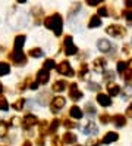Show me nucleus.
<instances>
[{
  "label": "nucleus",
  "mask_w": 132,
  "mask_h": 146,
  "mask_svg": "<svg viewBox=\"0 0 132 146\" xmlns=\"http://www.w3.org/2000/svg\"><path fill=\"white\" fill-rule=\"evenodd\" d=\"M44 25H46V28L49 30H53L55 34L59 37L62 34V27H63V19H62V16L59 13H55L51 16H47L46 19H44Z\"/></svg>",
  "instance_id": "nucleus-1"
},
{
  "label": "nucleus",
  "mask_w": 132,
  "mask_h": 146,
  "mask_svg": "<svg viewBox=\"0 0 132 146\" xmlns=\"http://www.w3.org/2000/svg\"><path fill=\"white\" fill-rule=\"evenodd\" d=\"M106 33L109 34V36H112V37H118V38H120V37H123L126 34V30L122 27V25H118V24H113V25H109L107 28H106Z\"/></svg>",
  "instance_id": "nucleus-2"
},
{
  "label": "nucleus",
  "mask_w": 132,
  "mask_h": 146,
  "mask_svg": "<svg viewBox=\"0 0 132 146\" xmlns=\"http://www.w3.org/2000/svg\"><path fill=\"white\" fill-rule=\"evenodd\" d=\"M63 44H65V53L68 56H72V55H76L78 52V49L76 46L74 44V40L70 36H65V41H63Z\"/></svg>",
  "instance_id": "nucleus-3"
},
{
  "label": "nucleus",
  "mask_w": 132,
  "mask_h": 146,
  "mask_svg": "<svg viewBox=\"0 0 132 146\" xmlns=\"http://www.w3.org/2000/svg\"><path fill=\"white\" fill-rule=\"evenodd\" d=\"M57 72L62 74V75H66V77H74L75 75V71L72 70V66H70V64L68 61H63L62 64H59Z\"/></svg>",
  "instance_id": "nucleus-4"
},
{
  "label": "nucleus",
  "mask_w": 132,
  "mask_h": 146,
  "mask_svg": "<svg viewBox=\"0 0 132 146\" xmlns=\"http://www.w3.org/2000/svg\"><path fill=\"white\" fill-rule=\"evenodd\" d=\"M9 59L13 61V64L18 65V66H24L26 64V56L22 52H13V53H11V55H9Z\"/></svg>",
  "instance_id": "nucleus-5"
},
{
  "label": "nucleus",
  "mask_w": 132,
  "mask_h": 146,
  "mask_svg": "<svg viewBox=\"0 0 132 146\" xmlns=\"http://www.w3.org/2000/svg\"><path fill=\"white\" fill-rule=\"evenodd\" d=\"M66 104V100L63 96H56L55 99L51 100V104H50V109H51V112H59V111L65 106Z\"/></svg>",
  "instance_id": "nucleus-6"
},
{
  "label": "nucleus",
  "mask_w": 132,
  "mask_h": 146,
  "mask_svg": "<svg viewBox=\"0 0 132 146\" xmlns=\"http://www.w3.org/2000/svg\"><path fill=\"white\" fill-rule=\"evenodd\" d=\"M37 123H38V118L35 117V115H32V114H26L22 118V127L25 128V130H30V128L34 127Z\"/></svg>",
  "instance_id": "nucleus-7"
},
{
  "label": "nucleus",
  "mask_w": 132,
  "mask_h": 146,
  "mask_svg": "<svg viewBox=\"0 0 132 146\" xmlns=\"http://www.w3.org/2000/svg\"><path fill=\"white\" fill-rule=\"evenodd\" d=\"M69 96H70V99H72V100H76V102L82 99V92H79V90H78V87H76V84H75V83L70 84Z\"/></svg>",
  "instance_id": "nucleus-8"
},
{
  "label": "nucleus",
  "mask_w": 132,
  "mask_h": 146,
  "mask_svg": "<svg viewBox=\"0 0 132 146\" xmlns=\"http://www.w3.org/2000/svg\"><path fill=\"white\" fill-rule=\"evenodd\" d=\"M50 80V74L46 70H40L37 72V83L38 84H47Z\"/></svg>",
  "instance_id": "nucleus-9"
},
{
  "label": "nucleus",
  "mask_w": 132,
  "mask_h": 146,
  "mask_svg": "<svg viewBox=\"0 0 132 146\" xmlns=\"http://www.w3.org/2000/svg\"><path fill=\"white\" fill-rule=\"evenodd\" d=\"M25 44V36H16L15 43H13V52H22V47Z\"/></svg>",
  "instance_id": "nucleus-10"
},
{
  "label": "nucleus",
  "mask_w": 132,
  "mask_h": 146,
  "mask_svg": "<svg viewBox=\"0 0 132 146\" xmlns=\"http://www.w3.org/2000/svg\"><path fill=\"white\" fill-rule=\"evenodd\" d=\"M97 102L101 105V106H110L112 105V99L109 94H104V93H99L97 94Z\"/></svg>",
  "instance_id": "nucleus-11"
},
{
  "label": "nucleus",
  "mask_w": 132,
  "mask_h": 146,
  "mask_svg": "<svg viewBox=\"0 0 132 146\" xmlns=\"http://www.w3.org/2000/svg\"><path fill=\"white\" fill-rule=\"evenodd\" d=\"M118 139H119V134H118L116 131H109L107 134L103 137L101 143H104V145H110V143H113V142H116Z\"/></svg>",
  "instance_id": "nucleus-12"
},
{
  "label": "nucleus",
  "mask_w": 132,
  "mask_h": 146,
  "mask_svg": "<svg viewBox=\"0 0 132 146\" xmlns=\"http://www.w3.org/2000/svg\"><path fill=\"white\" fill-rule=\"evenodd\" d=\"M97 47H99V50H101V52L107 53L109 50L112 49V44H110V41H109V40L101 38V40H99V41H97Z\"/></svg>",
  "instance_id": "nucleus-13"
},
{
  "label": "nucleus",
  "mask_w": 132,
  "mask_h": 146,
  "mask_svg": "<svg viewBox=\"0 0 132 146\" xmlns=\"http://www.w3.org/2000/svg\"><path fill=\"white\" fill-rule=\"evenodd\" d=\"M112 121H113V124L116 125V127H123V125H126V118L123 117V115H120V114H116L113 118H112Z\"/></svg>",
  "instance_id": "nucleus-14"
},
{
  "label": "nucleus",
  "mask_w": 132,
  "mask_h": 146,
  "mask_svg": "<svg viewBox=\"0 0 132 146\" xmlns=\"http://www.w3.org/2000/svg\"><path fill=\"white\" fill-rule=\"evenodd\" d=\"M68 87V83L65 81V80H57V81H55V84H53V92H63L65 89Z\"/></svg>",
  "instance_id": "nucleus-15"
},
{
  "label": "nucleus",
  "mask_w": 132,
  "mask_h": 146,
  "mask_svg": "<svg viewBox=\"0 0 132 146\" xmlns=\"http://www.w3.org/2000/svg\"><path fill=\"white\" fill-rule=\"evenodd\" d=\"M69 115L72 118H75V119H81L82 118V111H81V108H78L76 105H74L72 108L69 109Z\"/></svg>",
  "instance_id": "nucleus-16"
},
{
  "label": "nucleus",
  "mask_w": 132,
  "mask_h": 146,
  "mask_svg": "<svg viewBox=\"0 0 132 146\" xmlns=\"http://www.w3.org/2000/svg\"><path fill=\"white\" fill-rule=\"evenodd\" d=\"M106 64H107V62H106V59H104V58H97L95 61H94V70L101 72V71L104 70Z\"/></svg>",
  "instance_id": "nucleus-17"
},
{
  "label": "nucleus",
  "mask_w": 132,
  "mask_h": 146,
  "mask_svg": "<svg viewBox=\"0 0 132 146\" xmlns=\"http://www.w3.org/2000/svg\"><path fill=\"white\" fill-rule=\"evenodd\" d=\"M31 12H32V16L35 18V22L40 24V21L43 18V9H41V7H38V6H35V7H32V9H31Z\"/></svg>",
  "instance_id": "nucleus-18"
},
{
  "label": "nucleus",
  "mask_w": 132,
  "mask_h": 146,
  "mask_svg": "<svg viewBox=\"0 0 132 146\" xmlns=\"http://www.w3.org/2000/svg\"><path fill=\"white\" fill-rule=\"evenodd\" d=\"M101 25V18L99 15H94V16H91V19H90V22H88V27L90 28H97V27H100Z\"/></svg>",
  "instance_id": "nucleus-19"
},
{
  "label": "nucleus",
  "mask_w": 132,
  "mask_h": 146,
  "mask_svg": "<svg viewBox=\"0 0 132 146\" xmlns=\"http://www.w3.org/2000/svg\"><path fill=\"white\" fill-rule=\"evenodd\" d=\"M107 92H109V96H118V94L120 93V87L118 84H109L107 86Z\"/></svg>",
  "instance_id": "nucleus-20"
},
{
  "label": "nucleus",
  "mask_w": 132,
  "mask_h": 146,
  "mask_svg": "<svg viewBox=\"0 0 132 146\" xmlns=\"http://www.w3.org/2000/svg\"><path fill=\"white\" fill-rule=\"evenodd\" d=\"M63 143H76V134L72 131H66L63 134Z\"/></svg>",
  "instance_id": "nucleus-21"
},
{
  "label": "nucleus",
  "mask_w": 132,
  "mask_h": 146,
  "mask_svg": "<svg viewBox=\"0 0 132 146\" xmlns=\"http://www.w3.org/2000/svg\"><path fill=\"white\" fill-rule=\"evenodd\" d=\"M84 133L85 134H94V133H97V125L93 121H88V124L84 127Z\"/></svg>",
  "instance_id": "nucleus-22"
},
{
  "label": "nucleus",
  "mask_w": 132,
  "mask_h": 146,
  "mask_svg": "<svg viewBox=\"0 0 132 146\" xmlns=\"http://www.w3.org/2000/svg\"><path fill=\"white\" fill-rule=\"evenodd\" d=\"M9 72H11V65L6 62H0V77L7 75Z\"/></svg>",
  "instance_id": "nucleus-23"
},
{
  "label": "nucleus",
  "mask_w": 132,
  "mask_h": 146,
  "mask_svg": "<svg viewBox=\"0 0 132 146\" xmlns=\"http://www.w3.org/2000/svg\"><path fill=\"white\" fill-rule=\"evenodd\" d=\"M122 93H123V98H125V99L132 98V84H126L125 87H123Z\"/></svg>",
  "instance_id": "nucleus-24"
},
{
  "label": "nucleus",
  "mask_w": 132,
  "mask_h": 146,
  "mask_svg": "<svg viewBox=\"0 0 132 146\" xmlns=\"http://www.w3.org/2000/svg\"><path fill=\"white\" fill-rule=\"evenodd\" d=\"M55 61H53V59H46V61H44V68L43 70H46V71H49V70H53V68H55Z\"/></svg>",
  "instance_id": "nucleus-25"
},
{
  "label": "nucleus",
  "mask_w": 132,
  "mask_h": 146,
  "mask_svg": "<svg viewBox=\"0 0 132 146\" xmlns=\"http://www.w3.org/2000/svg\"><path fill=\"white\" fill-rule=\"evenodd\" d=\"M24 105H25V99H18L15 104H13V109L15 111H21V109H24Z\"/></svg>",
  "instance_id": "nucleus-26"
},
{
  "label": "nucleus",
  "mask_w": 132,
  "mask_h": 146,
  "mask_svg": "<svg viewBox=\"0 0 132 146\" xmlns=\"http://www.w3.org/2000/svg\"><path fill=\"white\" fill-rule=\"evenodd\" d=\"M30 56H32V58H40V56H43V50L38 49V47H34V49L30 50Z\"/></svg>",
  "instance_id": "nucleus-27"
},
{
  "label": "nucleus",
  "mask_w": 132,
  "mask_h": 146,
  "mask_svg": "<svg viewBox=\"0 0 132 146\" xmlns=\"http://www.w3.org/2000/svg\"><path fill=\"white\" fill-rule=\"evenodd\" d=\"M59 119H53V123L50 124V128H49V133H53L55 134L56 131H57V128H59Z\"/></svg>",
  "instance_id": "nucleus-28"
},
{
  "label": "nucleus",
  "mask_w": 132,
  "mask_h": 146,
  "mask_svg": "<svg viewBox=\"0 0 132 146\" xmlns=\"http://www.w3.org/2000/svg\"><path fill=\"white\" fill-rule=\"evenodd\" d=\"M9 109V104L5 96H0V111H7Z\"/></svg>",
  "instance_id": "nucleus-29"
},
{
  "label": "nucleus",
  "mask_w": 132,
  "mask_h": 146,
  "mask_svg": "<svg viewBox=\"0 0 132 146\" xmlns=\"http://www.w3.org/2000/svg\"><path fill=\"white\" fill-rule=\"evenodd\" d=\"M85 111H87V114H90V115L95 114V108H94L93 104H90V102H87V104H85Z\"/></svg>",
  "instance_id": "nucleus-30"
},
{
  "label": "nucleus",
  "mask_w": 132,
  "mask_h": 146,
  "mask_svg": "<svg viewBox=\"0 0 132 146\" xmlns=\"http://www.w3.org/2000/svg\"><path fill=\"white\" fill-rule=\"evenodd\" d=\"M118 71L122 72V75L126 72V62H123V61H119L118 62Z\"/></svg>",
  "instance_id": "nucleus-31"
},
{
  "label": "nucleus",
  "mask_w": 132,
  "mask_h": 146,
  "mask_svg": "<svg viewBox=\"0 0 132 146\" xmlns=\"http://www.w3.org/2000/svg\"><path fill=\"white\" fill-rule=\"evenodd\" d=\"M87 72H88V66L84 64V65L81 66V70H79V77H81V78H85Z\"/></svg>",
  "instance_id": "nucleus-32"
},
{
  "label": "nucleus",
  "mask_w": 132,
  "mask_h": 146,
  "mask_svg": "<svg viewBox=\"0 0 132 146\" xmlns=\"http://www.w3.org/2000/svg\"><path fill=\"white\" fill-rule=\"evenodd\" d=\"M63 125L68 127V128H74V127H76V123L70 121V119H63Z\"/></svg>",
  "instance_id": "nucleus-33"
},
{
  "label": "nucleus",
  "mask_w": 132,
  "mask_h": 146,
  "mask_svg": "<svg viewBox=\"0 0 132 146\" xmlns=\"http://www.w3.org/2000/svg\"><path fill=\"white\" fill-rule=\"evenodd\" d=\"M110 119H112V118H110L107 114H101V115H100V123H101V124H107Z\"/></svg>",
  "instance_id": "nucleus-34"
},
{
  "label": "nucleus",
  "mask_w": 132,
  "mask_h": 146,
  "mask_svg": "<svg viewBox=\"0 0 132 146\" xmlns=\"http://www.w3.org/2000/svg\"><path fill=\"white\" fill-rule=\"evenodd\" d=\"M49 130H47V123L46 121H41L40 124V134H46Z\"/></svg>",
  "instance_id": "nucleus-35"
},
{
  "label": "nucleus",
  "mask_w": 132,
  "mask_h": 146,
  "mask_svg": "<svg viewBox=\"0 0 132 146\" xmlns=\"http://www.w3.org/2000/svg\"><path fill=\"white\" fill-rule=\"evenodd\" d=\"M99 16H107L109 13H107V7H104V6H101V7H99Z\"/></svg>",
  "instance_id": "nucleus-36"
},
{
  "label": "nucleus",
  "mask_w": 132,
  "mask_h": 146,
  "mask_svg": "<svg viewBox=\"0 0 132 146\" xmlns=\"http://www.w3.org/2000/svg\"><path fill=\"white\" fill-rule=\"evenodd\" d=\"M123 16H125V18H126V21H132V11H123Z\"/></svg>",
  "instance_id": "nucleus-37"
},
{
  "label": "nucleus",
  "mask_w": 132,
  "mask_h": 146,
  "mask_svg": "<svg viewBox=\"0 0 132 146\" xmlns=\"http://www.w3.org/2000/svg\"><path fill=\"white\" fill-rule=\"evenodd\" d=\"M51 146H63V145L60 143L59 137H57V136H55V137H53V140H51Z\"/></svg>",
  "instance_id": "nucleus-38"
},
{
  "label": "nucleus",
  "mask_w": 132,
  "mask_h": 146,
  "mask_svg": "<svg viewBox=\"0 0 132 146\" xmlns=\"http://www.w3.org/2000/svg\"><path fill=\"white\" fill-rule=\"evenodd\" d=\"M101 0H87V5L88 6H99Z\"/></svg>",
  "instance_id": "nucleus-39"
},
{
  "label": "nucleus",
  "mask_w": 132,
  "mask_h": 146,
  "mask_svg": "<svg viewBox=\"0 0 132 146\" xmlns=\"http://www.w3.org/2000/svg\"><path fill=\"white\" fill-rule=\"evenodd\" d=\"M123 77H125V80H126V81H132V71H131V70L126 71L125 74H123Z\"/></svg>",
  "instance_id": "nucleus-40"
},
{
  "label": "nucleus",
  "mask_w": 132,
  "mask_h": 146,
  "mask_svg": "<svg viewBox=\"0 0 132 146\" xmlns=\"http://www.w3.org/2000/svg\"><path fill=\"white\" fill-rule=\"evenodd\" d=\"M99 145V140H95V139H90L87 142V146H97Z\"/></svg>",
  "instance_id": "nucleus-41"
},
{
  "label": "nucleus",
  "mask_w": 132,
  "mask_h": 146,
  "mask_svg": "<svg viewBox=\"0 0 132 146\" xmlns=\"http://www.w3.org/2000/svg\"><path fill=\"white\" fill-rule=\"evenodd\" d=\"M126 117H128V118H132V104H131L129 108L126 109Z\"/></svg>",
  "instance_id": "nucleus-42"
},
{
  "label": "nucleus",
  "mask_w": 132,
  "mask_h": 146,
  "mask_svg": "<svg viewBox=\"0 0 132 146\" xmlns=\"http://www.w3.org/2000/svg\"><path fill=\"white\" fill-rule=\"evenodd\" d=\"M87 87H90L91 90H97V89H99V86H97L95 83H90V84H87Z\"/></svg>",
  "instance_id": "nucleus-43"
},
{
  "label": "nucleus",
  "mask_w": 132,
  "mask_h": 146,
  "mask_svg": "<svg viewBox=\"0 0 132 146\" xmlns=\"http://www.w3.org/2000/svg\"><path fill=\"white\" fill-rule=\"evenodd\" d=\"M37 145H38V146H44V139H43V137L37 139Z\"/></svg>",
  "instance_id": "nucleus-44"
},
{
  "label": "nucleus",
  "mask_w": 132,
  "mask_h": 146,
  "mask_svg": "<svg viewBox=\"0 0 132 146\" xmlns=\"http://www.w3.org/2000/svg\"><path fill=\"white\" fill-rule=\"evenodd\" d=\"M104 77H106V80H110V78L113 80V78H114V74H106Z\"/></svg>",
  "instance_id": "nucleus-45"
},
{
  "label": "nucleus",
  "mask_w": 132,
  "mask_h": 146,
  "mask_svg": "<svg viewBox=\"0 0 132 146\" xmlns=\"http://www.w3.org/2000/svg\"><path fill=\"white\" fill-rule=\"evenodd\" d=\"M38 87V83H31V86H30V89H32V90H35Z\"/></svg>",
  "instance_id": "nucleus-46"
},
{
  "label": "nucleus",
  "mask_w": 132,
  "mask_h": 146,
  "mask_svg": "<svg viewBox=\"0 0 132 146\" xmlns=\"http://www.w3.org/2000/svg\"><path fill=\"white\" fill-rule=\"evenodd\" d=\"M126 7H132V0H126Z\"/></svg>",
  "instance_id": "nucleus-47"
},
{
  "label": "nucleus",
  "mask_w": 132,
  "mask_h": 146,
  "mask_svg": "<svg viewBox=\"0 0 132 146\" xmlns=\"http://www.w3.org/2000/svg\"><path fill=\"white\" fill-rule=\"evenodd\" d=\"M22 146H32V143L26 140V142H24V145H22Z\"/></svg>",
  "instance_id": "nucleus-48"
},
{
  "label": "nucleus",
  "mask_w": 132,
  "mask_h": 146,
  "mask_svg": "<svg viewBox=\"0 0 132 146\" xmlns=\"http://www.w3.org/2000/svg\"><path fill=\"white\" fill-rule=\"evenodd\" d=\"M2 92H3V84L0 83V93H2Z\"/></svg>",
  "instance_id": "nucleus-49"
},
{
  "label": "nucleus",
  "mask_w": 132,
  "mask_h": 146,
  "mask_svg": "<svg viewBox=\"0 0 132 146\" xmlns=\"http://www.w3.org/2000/svg\"><path fill=\"white\" fill-rule=\"evenodd\" d=\"M129 68H131V71H132V59L129 61Z\"/></svg>",
  "instance_id": "nucleus-50"
},
{
  "label": "nucleus",
  "mask_w": 132,
  "mask_h": 146,
  "mask_svg": "<svg viewBox=\"0 0 132 146\" xmlns=\"http://www.w3.org/2000/svg\"><path fill=\"white\" fill-rule=\"evenodd\" d=\"M75 146H81V145H75Z\"/></svg>",
  "instance_id": "nucleus-51"
}]
</instances>
